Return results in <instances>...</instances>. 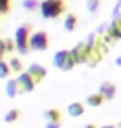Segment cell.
<instances>
[{
    "instance_id": "6da1fadb",
    "label": "cell",
    "mask_w": 121,
    "mask_h": 128,
    "mask_svg": "<svg viewBox=\"0 0 121 128\" xmlns=\"http://www.w3.org/2000/svg\"><path fill=\"white\" fill-rule=\"evenodd\" d=\"M40 12L43 18H56L65 12V0H43L40 4Z\"/></svg>"
},
{
    "instance_id": "7a4b0ae2",
    "label": "cell",
    "mask_w": 121,
    "mask_h": 128,
    "mask_svg": "<svg viewBox=\"0 0 121 128\" xmlns=\"http://www.w3.org/2000/svg\"><path fill=\"white\" fill-rule=\"evenodd\" d=\"M30 27L27 24L20 25L18 28L15 30V48H17V52L20 55H27L30 52V48H28V40H30Z\"/></svg>"
},
{
    "instance_id": "3957f363",
    "label": "cell",
    "mask_w": 121,
    "mask_h": 128,
    "mask_svg": "<svg viewBox=\"0 0 121 128\" xmlns=\"http://www.w3.org/2000/svg\"><path fill=\"white\" fill-rule=\"evenodd\" d=\"M50 45V40H48L47 32H33L30 35V40H28V48L33 50V52H45Z\"/></svg>"
},
{
    "instance_id": "277c9868",
    "label": "cell",
    "mask_w": 121,
    "mask_h": 128,
    "mask_svg": "<svg viewBox=\"0 0 121 128\" xmlns=\"http://www.w3.org/2000/svg\"><path fill=\"white\" fill-rule=\"evenodd\" d=\"M90 52H91V50L86 47V43H81V42H80L78 45L73 48V50H70L71 57H73V60H75V63H76V65H78V63H86Z\"/></svg>"
},
{
    "instance_id": "5b68a950",
    "label": "cell",
    "mask_w": 121,
    "mask_h": 128,
    "mask_svg": "<svg viewBox=\"0 0 121 128\" xmlns=\"http://www.w3.org/2000/svg\"><path fill=\"white\" fill-rule=\"evenodd\" d=\"M28 73H30V76L33 78V82L38 85V83L47 76L48 70H47V66L40 65V63H32V65L28 66Z\"/></svg>"
},
{
    "instance_id": "8992f818",
    "label": "cell",
    "mask_w": 121,
    "mask_h": 128,
    "mask_svg": "<svg viewBox=\"0 0 121 128\" xmlns=\"http://www.w3.org/2000/svg\"><path fill=\"white\" fill-rule=\"evenodd\" d=\"M17 80H18V85H20V90H22V93H27V92H33V88H35V82H33V78L30 76V73L28 72H23V73H20L18 76H17Z\"/></svg>"
},
{
    "instance_id": "52a82bcc",
    "label": "cell",
    "mask_w": 121,
    "mask_h": 128,
    "mask_svg": "<svg viewBox=\"0 0 121 128\" xmlns=\"http://www.w3.org/2000/svg\"><path fill=\"white\" fill-rule=\"evenodd\" d=\"M98 93L105 98V102H111L115 98V95H116V85L111 83V82H103L100 85V92Z\"/></svg>"
},
{
    "instance_id": "ba28073f",
    "label": "cell",
    "mask_w": 121,
    "mask_h": 128,
    "mask_svg": "<svg viewBox=\"0 0 121 128\" xmlns=\"http://www.w3.org/2000/svg\"><path fill=\"white\" fill-rule=\"evenodd\" d=\"M5 93L8 98H15L17 95H22V90H20V85H18V80L17 76L15 78H8L7 80V85H5Z\"/></svg>"
},
{
    "instance_id": "9c48e42d",
    "label": "cell",
    "mask_w": 121,
    "mask_h": 128,
    "mask_svg": "<svg viewBox=\"0 0 121 128\" xmlns=\"http://www.w3.org/2000/svg\"><path fill=\"white\" fill-rule=\"evenodd\" d=\"M85 113V105L81 102H73V103L68 105V115L71 118H78V116H83Z\"/></svg>"
},
{
    "instance_id": "30bf717a",
    "label": "cell",
    "mask_w": 121,
    "mask_h": 128,
    "mask_svg": "<svg viewBox=\"0 0 121 128\" xmlns=\"http://www.w3.org/2000/svg\"><path fill=\"white\" fill-rule=\"evenodd\" d=\"M68 55H70V50H58V52L53 55V65L61 70V66H63V63H65Z\"/></svg>"
},
{
    "instance_id": "8fae6325",
    "label": "cell",
    "mask_w": 121,
    "mask_h": 128,
    "mask_svg": "<svg viewBox=\"0 0 121 128\" xmlns=\"http://www.w3.org/2000/svg\"><path fill=\"white\" fill-rule=\"evenodd\" d=\"M43 116H45V120L48 122H53V123H58L61 120V112L58 108H48L45 113H43Z\"/></svg>"
},
{
    "instance_id": "7c38bea8",
    "label": "cell",
    "mask_w": 121,
    "mask_h": 128,
    "mask_svg": "<svg viewBox=\"0 0 121 128\" xmlns=\"http://www.w3.org/2000/svg\"><path fill=\"white\" fill-rule=\"evenodd\" d=\"M76 25H78V17L75 14H68L66 15L65 22H63V27H65L66 32H73L75 28H76Z\"/></svg>"
},
{
    "instance_id": "4fadbf2b",
    "label": "cell",
    "mask_w": 121,
    "mask_h": 128,
    "mask_svg": "<svg viewBox=\"0 0 121 128\" xmlns=\"http://www.w3.org/2000/svg\"><path fill=\"white\" fill-rule=\"evenodd\" d=\"M100 60H101V53L98 52V48H93L91 52H90L88 55V60H86V65L90 66V68H95V66L100 63Z\"/></svg>"
},
{
    "instance_id": "5bb4252c",
    "label": "cell",
    "mask_w": 121,
    "mask_h": 128,
    "mask_svg": "<svg viewBox=\"0 0 121 128\" xmlns=\"http://www.w3.org/2000/svg\"><path fill=\"white\" fill-rule=\"evenodd\" d=\"M8 66L10 70H12V73H17V76L20 75V73H23V63L20 62V58H10L8 60Z\"/></svg>"
},
{
    "instance_id": "9a60e30c",
    "label": "cell",
    "mask_w": 121,
    "mask_h": 128,
    "mask_svg": "<svg viewBox=\"0 0 121 128\" xmlns=\"http://www.w3.org/2000/svg\"><path fill=\"white\" fill-rule=\"evenodd\" d=\"M20 115H22L20 108H12V110H8V112L5 113L3 120H5V123H15V122L20 118Z\"/></svg>"
},
{
    "instance_id": "2e32d148",
    "label": "cell",
    "mask_w": 121,
    "mask_h": 128,
    "mask_svg": "<svg viewBox=\"0 0 121 128\" xmlns=\"http://www.w3.org/2000/svg\"><path fill=\"white\" fill-rule=\"evenodd\" d=\"M103 102H105V98L100 93H91L86 98V105H90V106H100V105H103Z\"/></svg>"
},
{
    "instance_id": "e0dca14e",
    "label": "cell",
    "mask_w": 121,
    "mask_h": 128,
    "mask_svg": "<svg viewBox=\"0 0 121 128\" xmlns=\"http://www.w3.org/2000/svg\"><path fill=\"white\" fill-rule=\"evenodd\" d=\"M10 75H12V70H10V66H8V62L2 60L0 62V78H7L8 80Z\"/></svg>"
},
{
    "instance_id": "ac0fdd59",
    "label": "cell",
    "mask_w": 121,
    "mask_h": 128,
    "mask_svg": "<svg viewBox=\"0 0 121 128\" xmlns=\"http://www.w3.org/2000/svg\"><path fill=\"white\" fill-rule=\"evenodd\" d=\"M22 5H23V8L28 10V12H33V10L40 8V2L38 0H23Z\"/></svg>"
},
{
    "instance_id": "d6986e66",
    "label": "cell",
    "mask_w": 121,
    "mask_h": 128,
    "mask_svg": "<svg viewBox=\"0 0 121 128\" xmlns=\"http://www.w3.org/2000/svg\"><path fill=\"white\" fill-rule=\"evenodd\" d=\"M75 65H76V63H75L73 57H71V53H70V55L66 57V60H65V63H63V66H61V70H63V72H70Z\"/></svg>"
},
{
    "instance_id": "ffe728a7",
    "label": "cell",
    "mask_w": 121,
    "mask_h": 128,
    "mask_svg": "<svg viewBox=\"0 0 121 128\" xmlns=\"http://www.w3.org/2000/svg\"><path fill=\"white\" fill-rule=\"evenodd\" d=\"M100 8V0H88V12L95 14Z\"/></svg>"
},
{
    "instance_id": "44dd1931",
    "label": "cell",
    "mask_w": 121,
    "mask_h": 128,
    "mask_svg": "<svg viewBox=\"0 0 121 128\" xmlns=\"http://www.w3.org/2000/svg\"><path fill=\"white\" fill-rule=\"evenodd\" d=\"M10 0H0V14H8Z\"/></svg>"
},
{
    "instance_id": "7402d4cb",
    "label": "cell",
    "mask_w": 121,
    "mask_h": 128,
    "mask_svg": "<svg viewBox=\"0 0 121 128\" xmlns=\"http://www.w3.org/2000/svg\"><path fill=\"white\" fill-rule=\"evenodd\" d=\"M111 27L115 30H116V33H118V37L121 38V18H115L111 22Z\"/></svg>"
},
{
    "instance_id": "603a6c76",
    "label": "cell",
    "mask_w": 121,
    "mask_h": 128,
    "mask_svg": "<svg viewBox=\"0 0 121 128\" xmlns=\"http://www.w3.org/2000/svg\"><path fill=\"white\" fill-rule=\"evenodd\" d=\"M5 50L8 53H12L15 50V40H12V38H7L5 40Z\"/></svg>"
},
{
    "instance_id": "cb8c5ba5",
    "label": "cell",
    "mask_w": 121,
    "mask_h": 128,
    "mask_svg": "<svg viewBox=\"0 0 121 128\" xmlns=\"http://www.w3.org/2000/svg\"><path fill=\"white\" fill-rule=\"evenodd\" d=\"M5 52H7V50H5V40H0V62H2Z\"/></svg>"
},
{
    "instance_id": "d4e9b609",
    "label": "cell",
    "mask_w": 121,
    "mask_h": 128,
    "mask_svg": "<svg viewBox=\"0 0 121 128\" xmlns=\"http://www.w3.org/2000/svg\"><path fill=\"white\" fill-rule=\"evenodd\" d=\"M45 128H61V123L58 122V123H53V122H48L47 125H45Z\"/></svg>"
},
{
    "instance_id": "484cf974",
    "label": "cell",
    "mask_w": 121,
    "mask_h": 128,
    "mask_svg": "<svg viewBox=\"0 0 121 128\" xmlns=\"http://www.w3.org/2000/svg\"><path fill=\"white\" fill-rule=\"evenodd\" d=\"M83 128H98V126H96L95 123H88V125H85Z\"/></svg>"
},
{
    "instance_id": "4316f807",
    "label": "cell",
    "mask_w": 121,
    "mask_h": 128,
    "mask_svg": "<svg viewBox=\"0 0 121 128\" xmlns=\"http://www.w3.org/2000/svg\"><path fill=\"white\" fill-rule=\"evenodd\" d=\"M115 63H116V65H118V66H121V55H120V57H118V58H116V60H115Z\"/></svg>"
},
{
    "instance_id": "83f0119b",
    "label": "cell",
    "mask_w": 121,
    "mask_h": 128,
    "mask_svg": "<svg viewBox=\"0 0 121 128\" xmlns=\"http://www.w3.org/2000/svg\"><path fill=\"white\" fill-rule=\"evenodd\" d=\"M100 128H118V126H115V125H103V126H100Z\"/></svg>"
},
{
    "instance_id": "f1b7e54d",
    "label": "cell",
    "mask_w": 121,
    "mask_h": 128,
    "mask_svg": "<svg viewBox=\"0 0 121 128\" xmlns=\"http://www.w3.org/2000/svg\"><path fill=\"white\" fill-rule=\"evenodd\" d=\"M118 128H121V122H120V123H118Z\"/></svg>"
}]
</instances>
